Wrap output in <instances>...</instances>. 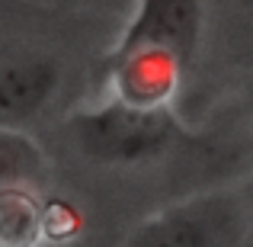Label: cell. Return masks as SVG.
Returning a JSON list of instances; mask_svg holds the SVG:
<instances>
[{
  "label": "cell",
  "instance_id": "5b68a950",
  "mask_svg": "<svg viewBox=\"0 0 253 247\" xmlns=\"http://www.w3.org/2000/svg\"><path fill=\"white\" fill-rule=\"evenodd\" d=\"M48 231V212L23 183L0 186V247H36Z\"/></svg>",
  "mask_w": 253,
  "mask_h": 247
},
{
  "label": "cell",
  "instance_id": "52a82bcc",
  "mask_svg": "<svg viewBox=\"0 0 253 247\" xmlns=\"http://www.w3.org/2000/svg\"><path fill=\"white\" fill-rule=\"evenodd\" d=\"M250 112H253V87H250Z\"/></svg>",
  "mask_w": 253,
  "mask_h": 247
},
{
  "label": "cell",
  "instance_id": "6da1fadb",
  "mask_svg": "<svg viewBox=\"0 0 253 247\" xmlns=\"http://www.w3.org/2000/svg\"><path fill=\"white\" fill-rule=\"evenodd\" d=\"M202 39V0H138L122 42L106 61L112 97L170 103Z\"/></svg>",
  "mask_w": 253,
  "mask_h": 247
},
{
  "label": "cell",
  "instance_id": "277c9868",
  "mask_svg": "<svg viewBox=\"0 0 253 247\" xmlns=\"http://www.w3.org/2000/svg\"><path fill=\"white\" fill-rule=\"evenodd\" d=\"M122 247H211V228L202 212L170 209L138 225Z\"/></svg>",
  "mask_w": 253,
  "mask_h": 247
},
{
  "label": "cell",
  "instance_id": "7a4b0ae2",
  "mask_svg": "<svg viewBox=\"0 0 253 247\" xmlns=\"http://www.w3.org/2000/svg\"><path fill=\"white\" fill-rule=\"evenodd\" d=\"M74 145L96 164H138L157 157L179 138V119L170 103L106 99L68 119Z\"/></svg>",
  "mask_w": 253,
  "mask_h": 247
},
{
  "label": "cell",
  "instance_id": "8992f818",
  "mask_svg": "<svg viewBox=\"0 0 253 247\" xmlns=\"http://www.w3.org/2000/svg\"><path fill=\"white\" fill-rule=\"evenodd\" d=\"M45 154L29 135H23L13 125H0V186L26 183L42 177Z\"/></svg>",
  "mask_w": 253,
  "mask_h": 247
},
{
  "label": "cell",
  "instance_id": "3957f363",
  "mask_svg": "<svg viewBox=\"0 0 253 247\" xmlns=\"http://www.w3.org/2000/svg\"><path fill=\"white\" fill-rule=\"evenodd\" d=\"M58 87L55 61L42 55H10L0 58V125L32 119L51 99Z\"/></svg>",
  "mask_w": 253,
  "mask_h": 247
}]
</instances>
